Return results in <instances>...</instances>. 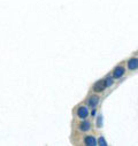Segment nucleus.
<instances>
[{"instance_id": "f257e3e1", "label": "nucleus", "mask_w": 138, "mask_h": 146, "mask_svg": "<svg viewBox=\"0 0 138 146\" xmlns=\"http://www.w3.org/2000/svg\"><path fill=\"white\" fill-rule=\"evenodd\" d=\"M105 88H106V83H105V81H99L98 83H96L93 90H94L96 92H100V91H102Z\"/></svg>"}, {"instance_id": "f03ea898", "label": "nucleus", "mask_w": 138, "mask_h": 146, "mask_svg": "<svg viewBox=\"0 0 138 146\" xmlns=\"http://www.w3.org/2000/svg\"><path fill=\"white\" fill-rule=\"evenodd\" d=\"M77 114H78L80 117L84 119V117L88 116L89 111H88V108H86V107H80V108H78V111H77Z\"/></svg>"}, {"instance_id": "7ed1b4c3", "label": "nucleus", "mask_w": 138, "mask_h": 146, "mask_svg": "<svg viewBox=\"0 0 138 146\" xmlns=\"http://www.w3.org/2000/svg\"><path fill=\"white\" fill-rule=\"evenodd\" d=\"M123 74H124V68H122V67H117V68H115V70H114L113 76H114L115 78H120Z\"/></svg>"}, {"instance_id": "20e7f679", "label": "nucleus", "mask_w": 138, "mask_h": 146, "mask_svg": "<svg viewBox=\"0 0 138 146\" xmlns=\"http://www.w3.org/2000/svg\"><path fill=\"white\" fill-rule=\"evenodd\" d=\"M98 101H99L98 97H97V96H93V97H91V98L89 99V105H90L91 107H94V106L98 104Z\"/></svg>"}, {"instance_id": "39448f33", "label": "nucleus", "mask_w": 138, "mask_h": 146, "mask_svg": "<svg viewBox=\"0 0 138 146\" xmlns=\"http://www.w3.org/2000/svg\"><path fill=\"white\" fill-rule=\"evenodd\" d=\"M90 122L89 121H83L82 122V124H81V130L82 131H88V130H90Z\"/></svg>"}, {"instance_id": "423d86ee", "label": "nucleus", "mask_w": 138, "mask_h": 146, "mask_svg": "<svg viewBox=\"0 0 138 146\" xmlns=\"http://www.w3.org/2000/svg\"><path fill=\"white\" fill-rule=\"evenodd\" d=\"M137 59L135 58V59H131V60H129V62H128V66H129V68L130 69H136L137 68Z\"/></svg>"}, {"instance_id": "0eeeda50", "label": "nucleus", "mask_w": 138, "mask_h": 146, "mask_svg": "<svg viewBox=\"0 0 138 146\" xmlns=\"http://www.w3.org/2000/svg\"><path fill=\"white\" fill-rule=\"evenodd\" d=\"M96 139H94V137H92V136H89V137H85V144L86 145H96Z\"/></svg>"}, {"instance_id": "6e6552de", "label": "nucleus", "mask_w": 138, "mask_h": 146, "mask_svg": "<svg viewBox=\"0 0 138 146\" xmlns=\"http://www.w3.org/2000/svg\"><path fill=\"white\" fill-rule=\"evenodd\" d=\"M105 83H106V86H111L113 81H112V78H107V80H105Z\"/></svg>"}, {"instance_id": "1a4fd4ad", "label": "nucleus", "mask_w": 138, "mask_h": 146, "mask_svg": "<svg viewBox=\"0 0 138 146\" xmlns=\"http://www.w3.org/2000/svg\"><path fill=\"white\" fill-rule=\"evenodd\" d=\"M99 144H100V145H106V141L104 140V138H100V139H99Z\"/></svg>"}]
</instances>
